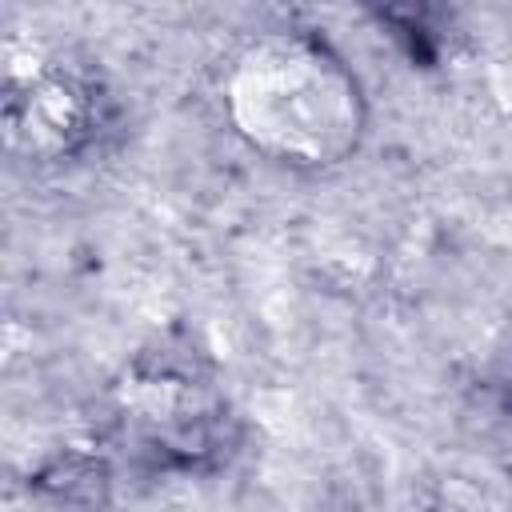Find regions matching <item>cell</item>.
Here are the masks:
<instances>
[{
    "label": "cell",
    "mask_w": 512,
    "mask_h": 512,
    "mask_svg": "<svg viewBox=\"0 0 512 512\" xmlns=\"http://www.w3.org/2000/svg\"><path fill=\"white\" fill-rule=\"evenodd\" d=\"M232 112L284 164H336L360 136L356 80L308 36L260 40L232 76Z\"/></svg>",
    "instance_id": "1"
}]
</instances>
